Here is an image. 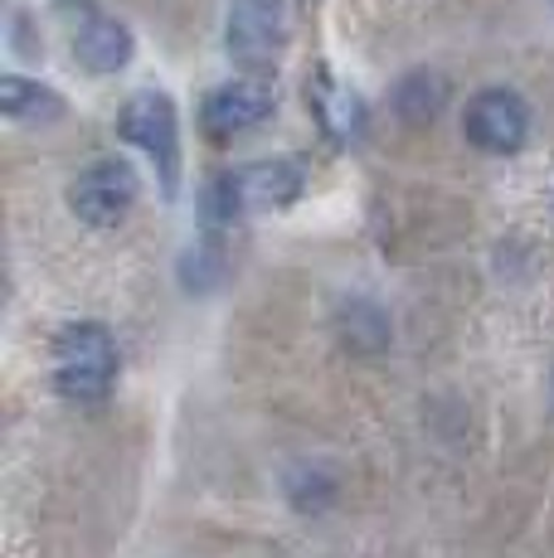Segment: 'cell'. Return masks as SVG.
Here are the masks:
<instances>
[{"label": "cell", "instance_id": "cell-8", "mask_svg": "<svg viewBox=\"0 0 554 558\" xmlns=\"http://www.w3.org/2000/svg\"><path fill=\"white\" fill-rule=\"evenodd\" d=\"M73 53H79V63L88 73H117L132 59V29H127L122 20L88 10L83 25L73 29Z\"/></svg>", "mask_w": 554, "mask_h": 558}, {"label": "cell", "instance_id": "cell-3", "mask_svg": "<svg viewBox=\"0 0 554 558\" xmlns=\"http://www.w3.org/2000/svg\"><path fill=\"white\" fill-rule=\"evenodd\" d=\"M117 132H122L127 142L142 146V151L156 160L166 195H176V180H180V122H176V102H170L166 93H136V98L122 107V117H117Z\"/></svg>", "mask_w": 554, "mask_h": 558}, {"label": "cell", "instance_id": "cell-10", "mask_svg": "<svg viewBox=\"0 0 554 558\" xmlns=\"http://www.w3.org/2000/svg\"><path fill=\"white\" fill-rule=\"evenodd\" d=\"M0 112L15 117V122H55V117H63V98L10 73V78H0Z\"/></svg>", "mask_w": 554, "mask_h": 558}, {"label": "cell", "instance_id": "cell-9", "mask_svg": "<svg viewBox=\"0 0 554 558\" xmlns=\"http://www.w3.org/2000/svg\"><path fill=\"white\" fill-rule=\"evenodd\" d=\"M306 98H312V112L322 117V126L336 142H356V136L365 132V102L350 88H340L326 69H316L312 78H306Z\"/></svg>", "mask_w": 554, "mask_h": 558}, {"label": "cell", "instance_id": "cell-2", "mask_svg": "<svg viewBox=\"0 0 554 558\" xmlns=\"http://www.w3.org/2000/svg\"><path fill=\"white\" fill-rule=\"evenodd\" d=\"M117 384V345L108 326L79 320L55 340V389L69 403H103Z\"/></svg>", "mask_w": 554, "mask_h": 558}, {"label": "cell", "instance_id": "cell-6", "mask_svg": "<svg viewBox=\"0 0 554 558\" xmlns=\"http://www.w3.org/2000/svg\"><path fill=\"white\" fill-rule=\"evenodd\" d=\"M273 102H277L273 83L258 78V73H249V78H233V83H224V88L209 93L200 117H205V132L215 136V142H229V136L253 132V126L268 122Z\"/></svg>", "mask_w": 554, "mask_h": 558}, {"label": "cell", "instance_id": "cell-7", "mask_svg": "<svg viewBox=\"0 0 554 558\" xmlns=\"http://www.w3.org/2000/svg\"><path fill=\"white\" fill-rule=\"evenodd\" d=\"M530 132V112L516 93L492 88V93H477L472 107H467V142L482 146L492 156H510L526 146Z\"/></svg>", "mask_w": 554, "mask_h": 558}, {"label": "cell", "instance_id": "cell-4", "mask_svg": "<svg viewBox=\"0 0 554 558\" xmlns=\"http://www.w3.org/2000/svg\"><path fill=\"white\" fill-rule=\"evenodd\" d=\"M229 59L249 73H268L287 45V5L282 0H233L229 10Z\"/></svg>", "mask_w": 554, "mask_h": 558}, {"label": "cell", "instance_id": "cell-1", "mask_svg": "<svg viewBox=\"0 0 554 558\" xmlns=\"http://www.w3.org/2000/svg\"><path fill=\"white\" fill-rule=\"evenodd\" d=\"M306 185V166L297 156L253 160V166L219 175L209 185V219H243V214L287 209Z\"/></svg>", "mask_w": 554, "mask_h": 558}, {"label": "cell", "instance_id": "cell-11", "mask_svg": "<svg viewBox=\"0 0 554 558\" xmlns=\"http://www.w3.org/2000/svg\"><path fill=\"white\" fill-rule=\"evenodd\" d=\"M443 98H447L443 78H429V73H419V78H409L399 88V107H404V117H409V122H423V117H433L443 107Z\"/></svg>", "mask_w": 554, "mask_h": 558}, {"label": "cell", "instance_id": "cell-5", "mask_svg": "<svg viewBox=\"0 0 554 558\" xmlns=\"http://www.w3.org/2000/svg\"><path fill=\"white\" fill-rule=\"evenodd\" d=\"M69 204L83 223L93 229H112L127 219V209L136 204V170L127 160H98L69 185Z\"/></svg>", "mask_w": 554, "mask_h": 558}]
</instances>
